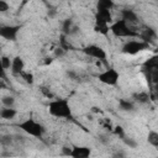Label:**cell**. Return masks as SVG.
<instances>
[{"instance_id":"cell-9","label":"cell","mask_w":158,"mask_h":158,"mask_svg":"<svg viewBox=\"0 0 158 158\" xmlns=\"http://www.w3.org/2000/svg\"><path fill=\"white\" fill-rule=\"evenodd\" d=\"M10 70H11V74L15 77H20L25 72V60L21 56H15L11 59Z\"/></svg>"},{"instance_id":"cell-19","label":"cell","mask_w":158,"mask_h":158,"mask_svg":"<svg viewBox=\"0 0 158 158\" xmlns=\"http://www.w3.org/2000/svg\"><path fill=\"white\" fill-rule=\"evenodd\" d=\"M157 63H158V57L157 56H154V57H152V58H149L148 60H146L144 62V64H143V68L146 69V70H151V72H153V70H156L157 69Z\"/></svg>"},{"instance_id":"cell-33","label":"cell","mask_w":158,"mask_h":158,"mask_svg":"<svg viewBox=\"0 0 158 158\" xmlns=\"http://www.w3.org/2000/svg\"><path fill=\"white\" fill-rule=\"evenodd\" d=\"M69 153H70V147L63 146V147H62V154L65 156V157H69Z\"/></svg>"},{"instance_id":"cell-34","label":"cell","mask_w":158,"mask_h":158,"mask_svg":"<svg viewBox=\"0 0 158 158\" xmlns=\"http://www.w3.org/2000/svg\"><path fill=\"white\" fill-rule=\"evenodd\" d=\"M112 158H126V154L122 151H118V152H115L112 154Z\"/></svg>"},{"instance_id":"cell-24","label":"cell","mask_w":158,"mask_h":158,"mask_svg":"<svg viewBox=\"0 0 158 158\" xmlns=\"http://www.w3.org/2000/svg\"><path fill=\"white\" fill-rule=\"evenodd\" d=\"M20 77H21L27 84H33V81H35V77H33V74L30 73V72H23Z\"/></svg>"},{"instance_id":"cell-4","label":"cell","mask_w":158,"mask_h":158,"mask_svg":"<svg viewBox=\"0 0 158 158\" xmlns=\"http://www.w3.org/2000/svg\"><path fill=\"white\" fill-rule=\"evenodd\" d=\"M81 51H83V53H84L85 56H88V57L94 58L95 60H98V63H99V62H101V63H104V64L107 63V53H106V51H105L101 46H99V44H95V43L86 44L85 47H83Z\"/></svg>"},{"instance_id":"cell-10","label":"cell","mask_w":158,"mask_h":158,"mask_svg":"<svg viewBox=\"0 0 158 158\" xmlns=\"http://www.w3.org/2000/svg\"><path fill=\"white\" fill-rule=\"evenodd\" d=\"M112 15L109 10H96L95 12V25H111Z\"/></svg>"},{"instance_id":"cell-5","label":"cell","mask_w":158,"mask_h":158,"mask_svg":"<svg viewBox=\"0 0 158 158\" xmlns=\"http://www.w3.org/2000/svg\"><path fill=\"white\" fill-rule=\"evenodd\" d=\"M146 49H149V44L141 41V40H131V41H127L122 48H121V52L123 54H128V56H136Z\"/></svg>"},{"instance_id":"cell-28","label":"cell","mask_w":158,"mask_h":158,"mask_svg":"<svg viewBox=\"0 0 158 158\" xmlns=\"http://www.w3.org/2000/svg\"><path fill=\"white\" fill-rule=\"evenodd\" d=\"M10 10V5L5 0H0V12H6Z\"/></svg>"},{"instance_id":"cell-2","label":"cell","mask_w":158,"mask_h":158,"mask_svg":"<svg viewBox=\"0 0 158 158\" xmlns=\"http://www.w3.org/2000/svg\"><path fill=\"white\" fill-rule=\"evenodd\" d=\"M17 127L28 136H32L35 138H42L46 133V127L33 117H27L22 120L21 122H19Z\"/></svg>"},{"instance_id":"cell-30","label":"cell","mask_w":158,"mask_h":158,"mask_svg":"<svg viewBox=\"0 0 158 158\" xmlns=\"http://www.w3.org/2000/svg\"><path fill=\"white\" fill-rule=\"evenodd\" d=\"M41 91H42V94H43L44 96H47L48 99H54V98H53V94L51 93V90H49L48 88H46V86H41Z\"/></svg>"},{"instance_id":"cell-37","label":"cell","mask_w":158,"mask_h":158,"mask_svg":"<svg viewBox=\"0 0 158 158\" xmlns=\"http://www.w3.org/2000/svg\"><path fill=\"white\" fill-rule=\"evenodd\" d=\"M0 109H1V107H0Z\"/></svg>"},{"instance_id":"cell-3","label":"cell","mask_w":158,"mask_h":158,"mask_svg":"<svg viewBox=\"0 0 158 158\" xmlns=\"http://www.w3.org/2000/svg\"><path fill=\"white\" fill-rule=\"evenodd\" d=\"M110 32L115 37H122V38H136L139 35L135 28H132L123 20H117L112 22L110 25Z\"/></svg>"},{"instance_id":"cell-26","label":"cell","mask_w":158,"mask_h":158,"mask_svg":"<svg viewBox=\"0 0 158 158\" xmlns=\"http://www.w3.org/2000/svg\"><path fill=\"white\" fill-rule=\"evenodd\" d=\"M122 141H123V143H125L126 146H128V148H136V147L138 146V143H137L133 138L127 137V136H125V137L122 138Z\"/></svg>"},{"instance_id":"cell-15","label":"cell","mask_w":158,"mask_h":158,"mask_svg":"<svg viewBox=\"0 0 158 158\" xmlns=\"http://www.w3.org/2000/svg\"><path fill=\"white\" fill-rule=\"evenodd\" d=\"M118 107L122 111L131 112L135 110V102L132 100H128V99H118Z\"/></svg>"},{"instance_id":"cell-32","label":"cell","mask_w":158,"mask_h":158,"mask_svg":"<svg viewBox=\"0 0 158 158\" xmlns=\"http://www.w3.org/2000/svg\"><path fill=\"white\" fill-rule=\"evenodd\" d=\"M65 54V51L63 49V48H60V47H57L56 49H54V57H63Z\"/></svg>"},{"instance_id":"cell-18","label":"cell","mask_w":158,"mask_h":158,"mask_svg":"<svg viewBox=\"0 0 158 158\" xmlns=\"http://www.w3.org/2000/svg\"><path fill=\"white\" fill-rule=\"evenodd\" d=\"M147 142H148L152 147L157 148V147H158V132L154 131V130H151V131L148 132V136H147Z\"/></svg>"},{"instance_id":"cell-29","label":"cell","mask_w":158,"mask_h":158,"mask_svg":"<svg viewBox=\"0 0 158 158\" xmlns=\"http://www.w3.org/2000/svg\"><path fill=\"white\" fill-rule=\"evenodd\" d=\"M47 15L49 17H56L57 16V9L53 7V6H51V5H48V7H47Z\"/></svg>"},{"instance_id":"cell-35","label":"cell","mask_w":158,"mask_h":158,"mask_svg":"<svg viewBox=\"0 0 158 158\" xmlns=\"http://www.w3.org/2000/svg\"><path fill=\"white\" fill-rule=\"evenodd\" d=\"M67 75H68V77H69L70 79H73V80L78 78V75H77V73H75V72H73V70H69V72H67Z\"/></svg>"},{"instance_id":"cell-12","label":"cell","mask_w":158,"mask_h":158,"mask_svg":"<svg viewBox=\"0 0 158 158\" xmlns=\"http://www.w3.org/2000/svg\"><path fill=\"white\" fill-rule=\"evenodd\" d=\"M138 37H141V41H143V42H146L151 46V43L156 42L157 33L153 28H146V30H143V32L141 35H138Z\"/></svg>"},{"instance_id":"cell-8","label":"cell","mask_w":158,"mask_h":158,"mask_svg":"<svg viewBox=\"0 0 158 158\" xmlns=\"http://www.w3.org/2000/svg\"><path fill=\"white\" fill-rule=\"evenodd\" d=\"M91 148L89 146H73L70 147V158H90Z\"/></svg>"},{"instance_id":"cell-25","label":"cell","mask_w":158,"mask_h":158,"mask_svg":"<svg viewBox=\"0 0 158 158\" xmlns=\"http://www.w3.org/2000/svg\"><path fill=\"white\" fill-rule=\"evenodd\" d=\"M112 132H114L118 138H121V139L126 136V133H125V128H123L122 126H120V125L115 126V127H114V130H112Z\"/></svg>"},{"instance_id":"cell-17","label":"cell","mask_w":158,"mask_h":158,"mask_svg":"<svg viewBox=\"0 0 158 158\" xmlns=\"http://www.w3.org/2000/svg\"><path fill=\"white\" fill-rule=\"evenodd\" d=\"M115 6L112 0H99L96 4V10H109L111 11V9Z\"/></svg>"},{"instance_id":"cell-13","label":"cell","mask_w":158,"mask_h":158,"mask_svg":"<svg viewBox=\"0 0 158 158\" xmlns=\"http://www.w3.org/2000/svg\"><path fill=\"white\" fill-rule=\"evenodd\" d=\"M17 116V110L15 107H1L0 109V117L2 120L11 121Z\"/></svg>"},{"instance_id":"cell-14","label":"cell","mask_w":158,"mask_h":158,"mask_svg":"<svg viewBox=\"0 0 158 158\" xmlns=\"http://www.w3.org/2000/svg\"><path fill=\"white\" fill-rule=\"evenodd\" d=\"M149 94L144 90H141V91H136L132 94V99H133V102H138V104H147L149 101Z\"/></svg>"},{"instance_id":"cell-31","label":"cell","mask_w":158,"mask_h":158,"mask_svg":"<svg viewBox=\"0 0 158 158\" xmlns=\"http://www.w3.org/2000/svg\"><path fill=\"white\" fill-rule=\"evenodd\" d=\"M6 78H7V74H6L5 68L2 67V63H1V56H0V79L6 80Z\"/></svg>"},{"instance_id":"cell-7","label":"cell","mask_w":158,"mask_h":158,"mask_svg":"<svg viewBox=\"0 0 158 158\" xmlns=\"http://www.w3.org/2000/svg\"><path fill=\"white\" fill-rule=\"evenodd\" d=\"M21 26L19 25H0V37L6 41H16Z\"/></svg>"},{"instance_id":"cell-36","label":"cell","mask_w":158,"mask_h":158,"mask_svg":"<svg viewBox=\"0 0 158 158\" xmlns=\"http://www.w3.org/2000/svg\"><path fill=\"white\" fill-rule=\"evenodd\" d=\"M7 88V85H6V83H5V80H2V79H0V89H6Z\"/></svg>"},{"instance_id":"cell-1","label":"cell","mask_w":158,"mask_h":158,"mask_svg":"<svg viewBox=\"0 0 158 158\" xmlns=\"http://www.w3.org/2000/svg\"><path fill=\"white\" fill-rule=\"evenodd\" d=\"M48 112L51 116L63 120H73V110L68 99L58 98L48 102Z\"/></svg>"},{"instance_id":"cell-23","label":"cell","mask_w":158,"mask_h":158,"mask_svg":"<svg viewBox=\"0 0 158 158\" xmlns=\"http://www.w3.org/2000/svg\"><path fill=\"white\" fill-rule=\"evenodd\" d=\"M59 47H60V48H63L65 52H67V51H69V49H73V46H72V44L65 40V36H64V35H62V37H60Z\"/></svg>"},{"instance_id":"cell-16","label":"cell","mask_w":158,"mask_h":158,"mask_svg":"<svg viewBox=\"0 0 158 158\" xmlns=\"http://www.w3.org/2000/svg\"><path fill=\"white\" fill-rule=\"evenodd\" d=\"M73 27H74V22H73L72 19L63 20V22H62V32H63L64 36H69L72 30H73Z\"/></svg>"},{"instance_id":"cell-22","label":"cell","mask_w":158,"mask_h":158,"mask_svg":"<svg viewBox=\"0 0 158 158\" xmlns=\"http://www.w3.org/2000/svg\"><path fill=\"white\" fill-rule=\"evenodd\" d=\"M94 31L102 36H107L110 32V26L109 25H94Z\"/></svg>"},{"instance_id":"cell-11","label":"cell","mask_w":158,"mask_h":158,"mask_svg":"<svg viewBox=\"0 0 158 158\" xmlns=\"http://www.w3.org/2000/svg\"><path fill=\"white\" fill-rule=\"evenodd\" d=\"M121 16H122L121 20H123V21L127 22L128 25L138 22V15H137V12H136L135 10H132V9H123V10L121 11Z\"/></svg>"},{"instance_id":"cell-27","label":"cell","mask_w":158,"mask_h":158,"mask_svg":"<svg viewBox=\"0 0 158 158\" xmlns=\"http://www.w3.org/2000/svg\"><path fill=\"white\" fill-rule=\"evenodd\" d=\"M1 63H2V67L6 69H10L11 67V58L7 57V56H1Z\"/></svg>"},{"instance_id":"cell-6","label":"cell","mask_w":158,"mask_h":158,"mask_svg":"<svg viewBox=\"0 0 158 158\" xmlns=\"http://www.w3.org/2000/svg\"><path fill=\"white\" fill-rule=\"evenodd\" d=\"M98 79H99L100 83H102L105 85L115 86V85H117V83L120 80V73L115 68L109 67V68H106L105 70H102L98 74Z\"/></svg>"},{"instance_id":"cell-20","label":"cell","mask_w":158,"mask_h":158,"mask_svg":"<svg viewBox=\"0 0 158 158\" xmlns=\"http://www.w3.org/2000/svg\"><path fill=\"white\" fill-rule=\"evenodd\" d=\"M1 102H2L4 107H15L16 100H15V98L11 96V95H5V96L1 98Z\"/></svg>"},{"instance_id":"cell-21","label":"cell","mask_w":158,"mask_h":158,"mask_svg":"<svg viewBox=\"0 0 158 158\" xmlns=\"http://www.w3.org/2000/svg\"><path fill=\"white\" fill-rule=\"evenodd\" d=\"M14 142V135L11 133H5L0 135V144L1 146H10Z\"/></svg>"}]
</instances>
